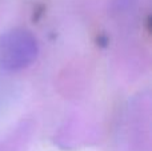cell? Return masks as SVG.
Here are the masks:
<instances>
[{
    "instance_id": "obj_1",
    "label": "cell",
    "mask_w": 152,
    "mask_h": 151,
    "mask_svg": "<svg viewBox=\"0 0 152 151\" xmlns=\"http://www.w3.org/2000/svg\"><path fill=\"white\" fill-rule=\"evenodd\" d=\"M37 40L24 28H12L0 35V70L16 72L31 66L37 58Z\"/></svg>"
},
{
    "instance_id": "obj_2",
    "label": "cell",
    "mask_w": 152,
    "mask_h": 151,
    "mask_svg": "<svg viewBox=\"0 0 152 151\" xmlns=\"http://www.w3.org/2000/svg\"><path fill=\"white\" fill-rule=\"evenodd\" d=\"M1 71V70H0ZM4 82H3V79L0 78V107L3 106V102H4V98H5V91H4Z\"/></svg>"
}]
</instances>
